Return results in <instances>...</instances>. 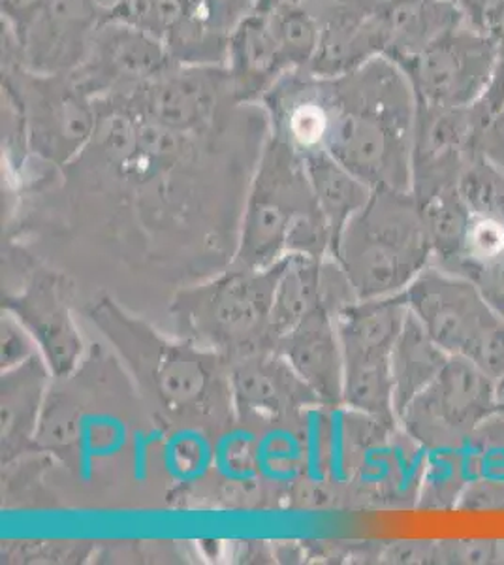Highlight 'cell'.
<instances>
[{"instance_id": "cell-23", "label": "cell", "mask_w": 504, "mask_h": 565, "mask_svg": "<svg viewBox=\"0 0 504 565\" xmlns=\"http://www.w3.org/2000/svg\"><path fill=\"white\" fill-rule=\"evenodd\" d=\"M186 0H119L116 20L164 42L185 18Z\"/></svg>"}, {"instance_id": "cell-24", "label": "cell", "mask_w": 504, "mask_h": 565, "mask_svg": "<svg viewBox=\"0 0 504 565\" xmlns=\"http://www.w3.org/2000/svg\"><path fill=\"white\" fill-rule=\"evenodd\" d=\"M40 354L31 332L12 313L2 311L0 319V370H12Z\"/></svg>"}, {"instance_id": "cell-8", "label": "cell", "mask_w": 504, "mask_h": 565, "mask_svg": "<svg viewBox=\"0 0 504 565\" xmlns=\"http://www.w3.org/2000/svg\"><path fill=\"white\" fill-rule=\"evenodd\" d=\"M409 317L403 295L354 300L335 316L345 356L343 388L373 396L392 386L389 359Z\"/></svg>"}, {"instance_id": "cell-10", "label": "cell", "mask_w": 504, "mask_h": 565, "mask_svg": "<svg viewBox=\"0 0 504 565\" xmlns=\"http://www.w3.org/2000/svg\"><path fill=\"white\" fill-rule=\"evenodd\" d=\"M232 409L247 424L287 423L320 399L285 356L269 349L230 360Z\"/></svg>"}, {"instance_id": "cell-22", "label": "cell", "mask_w": 504, "mask_h": 565, "mask_svg": "<svg viewBox=\"0 0 504 565\" xmlns=\"http://www.w3.org/2000/svg\"><path fill=\"white\" fill-rule=\"evenodd\" d=\"M473 215L504 221V170L484 154H474L455 183Z\"/></svg>"}, {"instance_id": "cell-11", "label": "cell", "mask_w": 504, "mask_h": 565, "mask_svg": "<svg viewBox=\"0 0 504 565\" xmlns=\"http://www.w3.org/2000/svg\"><path fill=\"white\" fill-rule=\"evenodd\" d=\"M274 351L285 356L326 407H343L345 356L335 316L320 308L281 335Z\"/></svg>"}, {"instance_id": "cell-13", "label": "cell", "mask_w": 504, "mask_h": 565, "mask_svg": "<svg viewBox=\"0 0 504 565\" xmlns=\"http://www.w3.org/2000/svg\"><path fill=\"white\" fill-rule=\"evenodd\" d=\"M492 55L485 42L455 39L431 45L420 61V85L431 106L461 108L490 74Z\"/></svg>"}, {"instance_id": "cell-2", "label": "cell", "mask_w": 504, "mask_h": 565, "mask_svg": "<svg viewBox=\"0 0 504 565\" xmlns=\"http://www.w3.org/2000/svg\"><path fill=\"white\" fill-rule=\"evenodd\" d=\"M89 321L116 349L149 402L172 420H196L232 409L230 359L196 341L162 334L103 296Z\"/></svg>"}, {"instance_id": "cell-17", "label": "cell", "mask_w": 504, "mask_h": 565, "mask_svg": "<svg viewBox=\"0 0 504 565\" xmlns=\"http://www.w3.org/2000/svg\"><path fill=\"white\" fill-rule=\"evenodd\" d=\"M448 359L450 354L409 311L389 359L397 420L410 402L437 380L442 367L447 366Z\"/></svg>"}, {"instance_id": "cell-3", "label": "cell", "mask_w": 504, "mask_h": 565, "mask_svg": "<svg viewBox=\"0 0 504 565\" xmlns=\"http://www.w3.org/2000/svg\"><path fill=\"white\" fill-rule=\"evenodd\" d=\"M332 232L314 199L300 151L275 136L250 186L234 264L268 268L287 255L326 258Z\"/></svg>"}, {"instance_id": "cell-26", "label": "cell", "mask_w": 504, "mask_h": 565, "mask_svg": "<svg viewBox=\"0 0 504 565\" xmlns=\"http://www.w3.org/2000/svg\"><path fill=\"white\" fill-rule=\"evenodd\" d=\"M47 4H50V0H2V8L8 18L15 21L18 25L34 23Z\"/></svg>"}, {"instance_id": "cell-5", "label": "cell", "mask_w": 504, "mask_h": 565, "mask_svg": "<svg viewBox=\"0 0 504 565\" xmlns=\"http://www.w3.org/2000/svg\"><path fill=\"white\" fill-rule=\"evenodd\" d=\"M282 260L268 268L232 264L215 279L181 290L170 311L189 340L230 360L269 351L275 348L271 308Z\"/></svg>"}, {"instance_id": "cell-27", "label": "cell", "mask_w": 504, "mask_h": 565, "mask_svg": "<svg viewBox=\"0 0 504 565\" xmlns=\"http://www.w3.org/2000/svg\"><path fill=\"white\" fill-rule=\"evenodd\" d=\"M497 415L504 420V373L497 380Z\"/></svg>"}, {"instance_id": "cell-16", "label": "cell", "mask_w": 504, "mask_h": 565, "mask_svg": "<svg viewBox=\"0 0 504 565\" xmlns=\"http://www.w3.org/2000/svg\"><path fill=\"white\" fill-rule=\"evenodd\" d=\"M93 58L106 79H143L164 74L172 55L167 45L136 26L117 21L95 39Z\"/></svg>"}, {"instance_id": "cell-6", "label": "cell", "mask_w": 504, "mask_h": 565, "mask_svg": "<svg viewBox=\"0 0 504 565\" xmlns=\"http://www.w3.org/2000/svg\"><path fill=\"white\" fill-rule=\"evenodd\" d=\"M410 313L450 356L498 380L504 373V316L471 279L428 266L401 292Z\"/></svg>"}, {"instance_id": "cell-9", "label": "cell", "mask_w": 504, "mask_h": 565, "mask_svg": "<svg viewBox=\"0 0 504 565\" xmlns=\"http://www.w3.org/2000/svg\"><path fill=\"white\" fill-rule=\"evenodd\" d=\"M2 311L12 313L31 332L55 380L76 372L85 343L72 316L63 276L47 270L32 274L20 292L4 298Z\"/></svg>"}, {"instance_id": "cell-25", "label": "cell", "mask_w": 504, "mask_h": 565, "mask_svg": "<svg viewBox=\"0 0 504 565\" xmlns=\"http://www.w3.org/2000/svg\"><path fill=\"white\" fill-rule=\"evenodd\" d=\"M437 558L458 564L503 562V543L497 541H452L437 545Z\"/></svg>"}, {"instance_id": "cell-18", "label": "cell", "mask_w": 504, "mask_h": 565, "mask_svg": "<svg viewBox=\"0 0 504 565\" xmlns=\"http://www.w3.org/2000/svg\"><path fill=\"white\" fill-rule=\"evenodd\" d=\"M324 260L307 255H287L277 279L271 308L275 343L324 303Z\"/></svg>"}, {"instance_id": "cell-15", "label": "cell", "mask_w": 504, "mask_h": 565, "mask_svg": "<svg viewBox=\"0 0 504 565\" xmlns=\"http://www.w3.org/2000/svg\"><path fill=\"white\" fill-rule=\"evenodd\" d=\"M215 89L200 74H160L141 95L140 116L173 132H191L210 121L215 108Z\"/></svg>"}, {"instance_id": "cell-20", "label": "cell", "mask_w": 504, "mask_h": 565, "mask_svg": "<svg viewBox=\"0 0 504 565\" xmlns=\"http://www.w3.org/2000/svg\"><path fill=\"white\" fill-rule=\"evenodd\" d=\"M421 207L431 244V264L452 271L463 257L473 213L467 207L455 185L435 194Z\"/></svg>"}, {"instance_id": "cell-12", "label": "cell", "mask_w": 504, "mask_h": 565, "mask_svg": "<svg viewBox=\"0 0 504 565\" xmlns=\"http://www.w3.org/2000/svg\"><path fill=\"white\" fill-rule=\"evenodd\" d=\"M52 370L42 354L2 372L0 380V437L2 466L36 447L40 418L52 391Z\"/></svg>"}, {"instance_id": "cell-14", "label": "cell", "mask_w": 504, "mask_h": 565, "mask_svg": "<svg viewBox=\"0 0 504 565\" xmlns=\"http://www.w3.org/2000/svg\"><path fill=\"white\" fill-rule=\"evenodd\" d=\"M40 104L42 106H36L29 119L32 149L57 164L71 161L77 151L84 149L90 136H95L93 109L74 89L44 95Z\"/></svg>"}, {"instance_id": "cell-19", "label": "cell", "mask_w": 504, "mask_h": 565, "mask_svg": "<svg viewBox=\"0 0 504 565\" xmlns=\"http://www.w3.org/2000/svg\"><path fill=\"white\" fill-rule=\"evenodd\" d=\"M301 157L305 161L314 199L332 232L333 249L348 221L369 202L373 189L341 167L324 149Z\"/></svg>"}, {"instance_id": "cell-7", "label": "cell", "mask_w": 504, "mask_h": 565, "mask_svg": "<svg viewBox=\"0 0 504 565\" xmlns=\"http://www.w3.org/2000/svg\"><path fill=\"white\" fill-rule=\"evenodd\" d=\"M497 415V380L463 356H450L437 380L399 415V426L421 449L465 444Z\"/></svg>"}, {"instance_id": "cell-21", "label": "cell", "mask_w": 504, "mask_h": 565, "mask_svg": "<svg viewBox=\"0 0 504 565\" xmlns=\"http://www.w3.org/2000/svg\"><path fill=\"white\" fill-rule=\"evenodd\" d=\"M471 482L473 469L467 457L465 445L428 450L421 471V505L429 509L458 508Z\"/></svg>"}, {"instance_id": "cell-4", "label": "cell", "mask_w": 504, "mask_h": 565, "mask_svg": "<svg viewBox=\"0 0 504 565\" xmlns=\"http://www.w3.org/2000/svg\"><path fill=\"white\" fill-rule=\"evenodd\" d=\"M330 257L357 300L401 295L431 266L423 207L412 191H373L341 232Z\"/></svg>"}, {"instance_id": "cell-1", "label": "cell", "mask_w": 504, "mask_h": 565, "mask_svg": "<svg viewBox=\"0 0 504 565\" xmlns=\"http://www.w3.org/2000/svg\"><path fill=\"white\" fill-rule=\"evenodd\" d=\"M324 151L373 191H412L415 109L409 85L384 58L326 89Z\"/></svg>"}]
</instances>
